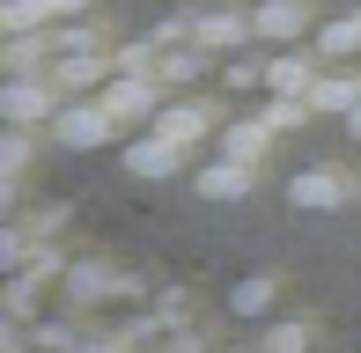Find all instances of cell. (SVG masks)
I'll list each match as a JSON object with an SVG mask.
<instances>
[{
  "label": "cell",
  "instance_id": "6da1fadb",
  "mask_svg": "<svg viewBox=\"0 0 361 353\" xmlns=\"http://www.w3.org/2000/svg\"><path fill=\"white\" fill-rule=\"evenodd\" d=\"M347 199H354V169L339 162H310L302 176H288V206H302V214H332Z\"/></svg>",
  "mask_w": 361,
  "mask_h": 353
},
{
  "label": "cell",
  "instance_id": "7a4b0ae2",
  "mask_svg": "<svg viewBox=\"0 0 361 353\" xmlns=\"http://www.w3.org/2000/svg\"><path fill=\"white\" fill-rule=\"evenodd\" d=\"M111 133H118V118L104 110V96H96V103H59V118H52V140L59 148H81V155L104 148Z\"/></svg>",
  "mask_w": 361,
  "mask_h": 353
},
{
  "label": "cell",
  "instance_id": "3957f363",
  "mask_svg": "<svg viewBox=\"0 0 361 353\" xmlns=\"http://www.w3.org/2000/svg\"><path fill=\"white\" fill-rule=\"evenodd\" d=\"M0 118H8V125H52L59 118V89L30 82V74H8V89H0Z\"/></svg>",
  "mask_w": 361,
  "mask_h": 353
},
{
  "label": "cell",
  "instance_id": "277c9868",
  "mask_svg": "<svg viewBox=\"0 0 361 353\" xmlns=\"http://www.w3.org/2000/svg\"><path fill=\"white\" fill-rule=\"evenodd\" d=\"M155 96H162V74H126V67H111L104 110H111V118H147V110H162Z\"/></svg>",
  "mask_w": 361,
  "mask_h": 353
},
{
  "label": "cell",
  "instance_id": "5b68a950",
  "mask_svg": "<svg viewBox=\"0 0 361 353\" xmlns=\"http://www.w3.org/2000/svg\"><path fill=\"white\" fill-rule=\"evenodd\" d=\"M185 155H192V148H177L170 133H147V140L126 148V176H147V184H155V176H177V169H185Z\"/></svg>",
  "mask_w": 361,
  "mask_h": 353
},
{
  "label": "cell",
  "instance_id": "8992f818",
  "mask_svg": "<svg viewBox=\"0 0 361 353\" xmlns=\"http://www.w3.org/2000/svg\"><path fill=\"white\" fill-rule=\"evenodd\" d=\"M243 37H258V15H228V8H214V15H200V23H192V44H200V52H236Z\"/></svg>",
  "mask_w": 361,
  "mask_h": 353
},
{
  "label": "cell",
  "instance_id": "52a82bcc",
  "mask_svg": "<svg viewBox=\"0 0 361 353\" xmlns=\"http://www.w3.org/2000/svg\"><path fill=\"white\" fill-rule=\"evenodd\" d=\"M251 169L258 162H236V155H214L192 184H200V199H251Z\"/></svg>",
  "mask_w": 361,
  "mask_h": 353
},
{
  "label": "cell",
  "instance_id": "ba28073f",
  "mask_svg": "<svg viewBox=\"0 0 361 353\" xmlns=\"http://www.w3.org/2000/svg\"><path fill=\"white\" fill-rule=\"evenodd\" d=\"M155 133H170L177 148H200V140L214 133V110H207V103H162L155 110Z\"/></svg>",
  "mask_w": 361,
  "mask_h": 353
},
{
  "label": "cell",
  "instance_id": "9c48e42d",
  "mask_svg": "<svg viewBox=\"0 0 361 353\" xmlns=\"http://www.w3.org/2000/svg\"><path fill=\"white\" fill-rule=\"evenodd\" d=\"M266 148H273V118H266V110L221 125V155H236V162H266Z\"/></svg>",
  "mask_w": 361,
  "mask_h": 353
},
{
  "label": "cell",
  "instance_id": "30bf717a",
  "mask_svg": "<svg viewBox=\"0 0 361 353\" xmlns=\"http://www.w3.org/2000/svg\"><path fill=\"white\" fill-rule=\"evenodd\" d=\"M258 37L302 44V37H310V0H266V8H258Z\"/></svg>",
  "mask_w": 361,
  "mask_h": 353
},
{
  "label": "cell",
  "instance_id": "8fae6325",
  "mask_svg": "<svg viewBox=\"0 0 361 353\" xmlns=\"http://www.w3.org/2000/svg\"><path fill=\"white\" fill-rule=\"evenodd\" d=\"M354 103H361V82H354V74H317V82H310V110H332V118H347Z\"/></svg>",
  "mask_w": 361,
  "mask_h": 353
},
{
  "label": "cell",
  "instance_id": "7c38bea8",
  "mask_svg": "<svg viewBox=\"0 0 361 353\" xmlns=\"http://www.w3.org/2000/svg\"><path fill=\"white\" fill-rule=\"evenodd\" d=\"M310 82H317V67H310L302 52H281V59H266V89H273V96H310Z\"/></svg>",
  "mask_w": 361,
  "mask_h": 353
},
{
  "label": "cell",
  "instance_id": "4fadbf2b",
  "mask_svg": "<svg viewBox=\"0 0 361 353\" xmlns=\"http://www.w3.org/2000/svg\"><path fill=\"white\" fill-rule=\"evenodd\" d=\"M273 295H281V280H273V272H251V280L228 287V309H236V316H266Z\"/></svg>",
  "mask_w": 361,
  "mask_h": 353
},
{
  "label": "cell",
  "instance_id": "5bb4252c",
  "mask_svg": "<svg viewBox=\"0 0 361 353\" xmlns=\"http://www.w3.org/2000/svg\"><path fill=\"white\" fill-rule=\"evenodd\" d=\"M317 52H324V59L361 52V15H347V23H324V30H317Z\"/></svg>",
  "mask_w": 361,
  "mask_h": 353
},
{
  "label": "cell",
  "instance_id": "9a60e30c",
  "mask_svg": "<svg viewBox=\"0 0 361 353\" xmlns=\"http://www.w3.org/2000/svg\"><path fill=\"white\" fill-rule=\"evenodd\" d=\"M0 169L8 176L30 169V125H8V133H0Z\"/></svg>",
  "mask_w": 361,
  "mask_h": 353
},
{
  "label": "cell",
  "instance_id": "2e32d148",
  "mask_svg": "<svg viewBox=\"0 0 361 353\" xmlns=\"http://www.w3.org/2000/svg\"><path fill=\"white\" fill-rule=\"evenodd\" d=\"M155 74H162V89L192 82V74H200V44H192V52H162V59H155Z\"/></svg>",
  "mask_w": 361,
  "mask_h": 353
},
{
  "label": "cell",
  "instance_id": "e0dca14e",
  "mask_svg": "<svg viewBox=\"0 0 361 353\" xmlns=\"http://www.w3.org/2000/svg\"><path fill=\"white\" fill-rule=\"evenodd\" d=\"M266 353H310V324H273L266 331Z\"/></svg>",
  "mask_w": 361,
  "mask_h": 353
},
{
  "label": "cell",
  "instance_id": "ac0fdd59",
  "mask_svg": "<svg viewBox=\"0 0 361 353\" xmlns=\"http://www.w3.org/2000/svg\"><path fill=\"white\" fill-rule=\"evenodd\" d=\"M228 89H266V67H251V59H228Z\"/></svg>",
  "mask_w": 361,
  "mask_h": 353
},
{
  "label": "cell",
  "instance_id": "d6986e66",
  "mask_svg": "<svg viewBox=\"0 0 361 353\" xmlns=\"http://www.w3.org/2000/svg\"><path fill=\"white\" fill-rule=\"evenodd\" d=\"M44 23H74V15H89V0H37Z\"/></svg>",
  "mask_w": 361,
  "mask_h": 353
},
{
  "label": "cell",
  "instance_id": "ffe728a7",
  "mask_svg": "<svg viewBox=\"0 0 361 353\" xmlns=\"http://www.w3.org/2000/svg\"><path fill=\"white\" fill-rule=\"evenodd\" d=\"M347 133H354V140H361V103H354V110H347Z\"/></svg>",
  "mask_w": 361,
  "mask_h": 353
},
{
  "label": "cell",
  "instance_id": "44dd1931",
  "mask_svg": "<svg viewBox=\"0 0 361 353\" xmlns=\"http://www.w3.org/2000/svg\"><path fill=\"white\" fill-rule=\"evenodd\" d=\"M354 15H361V8H354Z\"/></svg>",
  "mask_w": 361,
  "mask_h": 353
}]
</instances>
